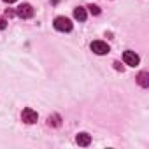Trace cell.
I'll return each instance as SVG.
<instances>
[{
	"label": "cell",
	"mask_w": 149,
	"mask_h": 149,
	"mask_svg": "<svg viewBox=\"0 0 149 149\" xmlns=\"http://www.w3.org/2000/svg\"><path fill=\"white\" fill-rule=\"evenodd\" d=\"M53 25H54V28L58 32H70L72 30V21L68 18H65V16H58Z\"/></svg>",
	"instance_id": "obj_1"
},
{
	"label": "cell",
	"mask_w": 149,
	"mask_h": 149,
	"mask_svg": "<svg viewBox=\"0 0 149 149\" xmlns=\"http://www.w3.org/2000/svg\"><path fill=\"white\" fill-rule=\"evenodd\" d=\"M37 112L32 109V107H26V109H23V112H21V119H23V123H26V125H33V123H37Z\"/></svg>",
	"instance_id": "obj_2"
},
{
	"label": "cell",
	"mask_w": 149,
	"mask_h": 149,
	"mask_svg": "<svg viewBox=\"0 0 149 149\" xmlns=\"http://www.w3.org/2000/svg\"><path fill=\"white\" fill-rule=\"evenodd\" d=\"M123 61L126 65H130V67H137L139 61H140V58H139V54L135 51H125L123 53Z\"/></svg>",
	"instance_id": "obj_3"
},
{
	"label": "cell",
	"mask_w": 149,
	"mask_h": 149,
	"mask_svg": "<svg viewBox=\"0 0 149 149\" xmlns=\"http://www.w3.org/2000/svg\"><path fill=\"white\" fill-rule=\"evenodd\" d=\"M16 14H18L19 18H23V19H28V18L33 16V7H32L30 4H21V6L16 9Z\"/></svg>",
	"instance_id": "obj_4"
},
{
	"label": "cell",
	"mask_w": 149,
	"mask_h": 149,
	"mask_svg": "<svg viewBox=\"0 0 149 149\" xmlns=\"http://www.w3.org/2000/svg\"><path fill=\"white\" fill-rule=\"evenodd\" d=\"M91 51L95 53V54H107L109 51H111V47L105 44V42H102V40H95V42H91Z\"/></svg>",
	"instance_id": "obj_5"
},
{
	"label": "cell",
	"mask_w": 149,
	"mask_h": 149,
	"mask_svg": "<svg viewBox=\"0 0 149 149\" xmlns=\"http://www.w3.org/2000/svg\"><path fill=\"white\" fill-rule=\"evenodd\" d=\"M137 83L142 86V88H147L149 86V74L147 72H140L137 76Z\"/></svg>",
	"instance_id": "obj_6"
},
{
	"label": "cell",
	"mask_w": 149,
	"mask_h": 149,
	"mask_svg": "<svg viewBox=\"0 0 149 149\" xmlns=\"http://www.w3.org/2000/svg\"><path fill=\"white\" fill-rule=\"evenodd\" d=\"M76 142L79 144V146H90V142H91V137L88 135V133H79L77 137H76Z\"/></svg>",
	"instance_id": "obj_7"
},
{
	"label": "cell",
	"mask_w": 149,
	"mask_h": 149,
	"mask_svg": "<svg viewBox=\"0 0 149 149\" xmlns=\"http://www.w3.org/2000/svg\"><path fill=\"white\" fill-rule=\"evenodd\" d=\"M74 18L77 21H86V9L84 7H76L74 9Z\"/></svg>",
	"instance_id": "obj_8"
},
{
	"label": "cell",
	"mask_w": 149,
	"mask_h": 149,
	"mask_svg": "<svg viewBox=\"0 0 149 149\" xmlns=\"http://www.w3.org/2000/svg\"><path fill=\"white\" fill-rule=\"evenodd\" d=\"M47 125H49V126H60V125H61V118H60L58 114H53V116L47 118Z\"/></svg>",
	"instance_id": "obj_9"
},
{
	"label": "cell",
	"mask_w": 149,
	"mask_h": 149,
	"mask_svg": "<svg viewBox=\"0 0 149 149\" xmlns=\"http://www.w3.org/2000/svg\"><path fill=\"white\" fill-rule=\"evenodd\" d=\"M88 9H90V13H91L93 16H98V14H100V7H98V6H93V4H91V6H88Z\"/></svg>",
	"instance_id": "obj_10"
},
{
	"label": "cell",
	"mask_w": 149,
	"mask_h": 149,
	"mask_svg": "<svg viewBox=\"0 0 149 149\" xmlns=\"http://www.w3.org/2000/svg\"><path fill=\"white\" fill-rule=\"evenodd\" d=\"M6 26H7V21L4 18H0V30H6Z\"/></svg>",
	"instance_id": "obj_11"
},
{
	"label": "cell",
	"mask_w": 149,
	"mask_h": 149,
	"mask_svg": "<svg viewBox=\"0 0 149 149\" xmlns=\"http://www.w3.org/2000/svg\"><path fill=\"white\" fill-rule=\"evenodd\" d=\"M112 65H114V68H116V70H123V65H121L119 61H114Z\"/></svg>",
	"instance_id": "obj_12"
},
{
	"label": "cell",
	"mask_w": 149,
	"mask_h": 149,
	"mask_svg": "<svg viewBox=\"0 0 149 149\" xmlns=\"http://www.w3.org/2000/svg\"><path fill=\"white\" fill-rule=\"evenodd\" d=\"M6 4H13V2H16V0H4Z\"/></svg>",
	"instance_id": "obj_13"
}]
</instances>
